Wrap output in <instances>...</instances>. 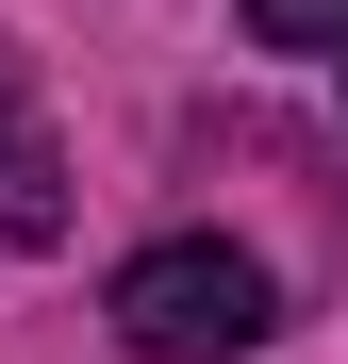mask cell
I'll use <instances>...</instances> for the list:
<instances>
[{
    "label": "cell",
    "mask_w": 348,
    "mask_h": 364,
    "mask_svg": "<svg viewBox=\"0 0 348 364\" xmlns=\"http://www.w3.org/2000/svg\"><path fill=\"white\" fill-rule=\"evenodd\" d=\"M265 331H282V298H265L249 249H216V232H166V249L116 265V348L133 364H249Z\"/></svg>",
    "instance_id": "6da1fadb"
},
{
    "label": "cell",
    "mask_w": 348,
    "mask_h": 364,
    "mask_svg": "<svg viewBox=\"0 0 348 364\" xmlns=\"http://www.w3.org/2000/svg\"><path fill=\"white\" fill-rule=\"evenodd\" d=\"M50 232H67V149H50V116H33L17 33H0V249H50Z\"/></svg>",
    "instance_id": "7a4b0ae2"
},
{
    "label": "cell",
    "mask_w": 348,
    "mask_h": 364,
    "mask_svg": "<svg viewBox=\"0 0 348 364\" xmlns=\"http://www.w3.org/2000/svg\"><path fill=\"white\" fill-rule=\"evenodd\" d=\"M265 50H348V0H249Z\"/></svg>",
    "instance_id": "3957f363"
}]
</instances>
